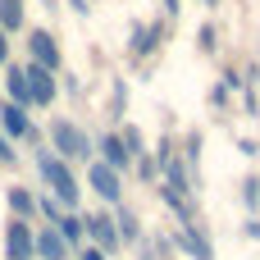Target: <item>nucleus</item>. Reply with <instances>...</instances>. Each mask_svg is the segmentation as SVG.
Masks as SVG:
<instances>
[{
	"label": "nucleus",
	"instance_id": "nucleus-3",
	"mask_svg": "<svg viewBox=\"0 0 260 260\" xmlns=\"http://www.w3.org/2000/svg\"><path fill=\"white\" fill-rule=\"evenodd\" d=\"M87 183H91V192L105 201V206H123V174L119 169H110V165H91L87 169Z\"/></svg>",
	"mask_w": 260,
	"mask_h": 260
},
{
	"label": "nucleus",
	"instance_id": "nucleus-11",
	"mask_svg": "<svg viewBox=\"0 0 260 260\" xmlns=\"http://www.w3.org/2000/svg\"><path fill=\"white\" fill-rule=\"evenodd\" d=\"M91 151H101V165H110V169H119V174H128V169H133V155L123 151L119 133H105L101 142H91Z\"/></svg>",
	"mask_w": 260,
	"mask_h": 260
},
{
	"label": "nucleus",
	"instance_id": "nucleus-15",
	"mask_svg": "<svg viewBox=\"0 0 260 260\" xmlns=\"http://www.w3.org/2000/svg\"><path fill=\"white\" fill-rule=\"evenodd\" d=\"M50 229H55V233H59V238H64L69 247H82V242H87V229H82V215H73V210H64V215H59V219H55Z\"/></svg>",
	"mask_w": 260,
	"mask_h": 260
},
{
	"label": "nucleus",
	"instance_id": "nucleus-5",
	"mask_svg": "<svg viewBox=\"0 0 260 260\" xmlns=\"http://www.w3.org/2000/svg\"><path fill=\"white\" fill-rule=\"evenodd\" d=\"M23 78H27V91H32V105H37V110L55 101L59 82H55V73H50V69H41V64H23Z\"/></svg>",
	"mask_w": 260,
	"mask_h": 260
},
{
	"label": "nucleus",
	"instance_id": "nucleus-19",
	"mask_svg": "<svg viewBox=\"0 0 260 260\" xmlns=\"http://www.w3.org/2000/svg\"><path fill=\"white\" fill-rule=\"evenodd\" d=\"M37 210H41V215H46V219H50V224H55V219H59V215H64V206H59V201H55V197H50V192H46V197H41V201H37Z\"/></svg>",
	"mask_w": 260,
	"mask_h": 260
},
{
	"label": "nucleus",
	"instance_id": "nucleus-1",
	"mask_svg": "<svg viewBox=\"0 0 260 260\" xmlns=\"http://www.w3.org/2000/svg\"><path fill=\"white\" fill-rule=\"evenodd\" d=\"M37 169H41L46 192H50L64 210H73V206H78V197H82V187H78V178H73L69 160H59V155H50V151H37Z\"/></svg>",
	"mask_w": 260,
	"mask_h": 260
},
{
	"label": "nucleus",
	"instance_id": "nucleus-20",
	"mask_svg": "<svg viewBox=\"0 0 260 260\" xmlns=\"http://www.w3.org/2000/svg\"><path fill=\"white\" fill-rule=\"evenodd\" d=\"M197 160H201V133H192L183 146V165H197Z\"/></svg>",
	"mask_w": 260,
	"mask_h": 260
},
{
	"label": "nucleus",
	"instance_id": "nucleus-28",
	"mask_svg": "<svg viewBox=\"0 0 260 260\" xmlns=\"http://www.w3.org/2000/svg\"><path fill=\"white\" fill-rule=\"evenodd\" d=\"M69 5H73V9H78V14H87V9H91V5H87V0H69Z\"/></svg>",
	"mask_w": 260,
	"mask_h": 260
},
{
	"label": "nucleus",
	"instance_id": "nucleus-29",
	"mask_svg": "<svg viewBox=\"0 0 260 260\" xmlns=\"http://www.w3.org/2000/svg\"><path fill=\"white\" fill-rule=\"evenodd\" d=\"M165 14H178V0H165Z\"/></svg>",
	"mask_w": 260,
	"mask_h": 260
},
{
	"label": "nucleus",
	"instance_id": "nucleus-6",
	"mask_svg": "<svg viewBox=\"0 0 260 260\" xmlns=\"http://www.w3.org/2000/svg\"><path fill=\"white\" fill-rule=\"evenodd\" d=\"M82 229H87L91 247H101L105 256L119 247V233H114V215H105V210H96V215H82Z\"/></svg>",
	"mask_w": 260,
	"mask_h": 260
},
{
	"label": "nucleus",
	"instance_id": "nucleus-14",
	"mask_svg": "<svg viewBox=\"0 0 260 260\" xmlns=\"http://www.w3.org/2000/svg\"><path fill=\"white\" fill-rule=\"evenodd\" d=\"M114 233H119V247H137V242H142V219H137L128 206H119V215H114Z\"/></svg>",
	"mask_w": 260,
	"mask_h": 260
},
{
	"label": "nucleus",
	"instance_id": "nucleus-21",
	"mask_svg": "<svg viewBox=\"0 0 260 260\" xmlns=\"http://www.w3.org/2000/svg\"><path fill=\"white\" fill-rule=\"evenodd\" d=\"M242 201H247L251 210L260 206V178H247V183H242Z\"/></svg>",
	"mask_w": 260,
	"mask_h": 260
},
{
	"label": "nucleus",
	"instance_id": "nucleus-25",
	"mask_svg": "<svg viewBox=\"0 0 260 260\" xmlns=\"http://www.w3.org/2000/svg\"><path fill=\"white\" fill-rule=\"evenodd\" d=\"M0 165H14V142L0 133Z\"/></svg>",
	"mask_w": 260,
	"mask_h": 260
},
{
	"label": "nucleus",
	"instance_id": "nucleus-7",
	"mask_svg": "<svg viewBox=\"0 0 260 260\" xmlns=\"http://www.w3.org/2000/svg\"><path fill=\"white\" fill-rule=\"evenodd\" d=\"M5 260H37L32 256V224L27 219H9V229H5Z\"/></svg>",
	"mask_w": 260,
	"mask_h": 260
},
{
	"label": "nucleus",
	"instance_id": "nucleus-16",
	"mask_svg": "<svg viewBox=\"0 0 260 260\" xmlns=\"http://www.w3.org/2000/svg\"><path fill=\"white\" fill-rule=\"evenodd\" d=\"M23 9H27V0H0V32H18L23 27Z\"/></svg>",
	"mask_w": 260,
	"mask_h": 260
},
{
	"label": "nucleus",
	"instance_id": "nucleus-2",
	"mask_svg": "<svg viewBox=\"0 0 260 260\" xmlns=\"http://www.w3.org/2000/svg\"><path fill=\"white\" fill-rule=\"evenodd\" d=\"M50 151L59 160H91V137L73 119H55L50 123Z\"/></svg>",
	"mask_w": 260,
	"mask_h": 260
},
{
	"label": "nucleus",
	"instance_id": "nucleus-24",
	"mask_svg": "<svg viewBox=\"0 0 260 260\" xmlns=\"http://www.w3.org/2000/svg\"><path fill=\"white\" fill-rule=\"evenodd\" d=\"M78 260H110V256H105L101 247H87V242H82V247H78Z\"/></svg>",
	"mask_w": 260,
	"mask_h": 260
},
{
	"label": "nucleus",
	"instance_id": "nucleus-18",
	"mask_svg": "<svg viewBox=\"0 0 260 260\" xmlns=\"http://www.w3.org/2000/svg\"><path fill=\"white\" fill-rule=\"evenodd\" d=\"M119 142H123V151H128L133 160H137V155H146V151H142V133H137L133 123H123V133H119Z\"/></svg>",
	"mask_w": 260,
	"mask_h": 260
},
{
	"label": "nucleus",
	"instance_id": "nucleus-9",
	"mask_svg": "<svg viewBox=\"0 0 260 260\" xmlns=\"http://www.w3.org/2000/svg\"><path fill=\"white\" fill-rule=\"evenodd\" d=\"M174 247H183V256H187V260H215L210 238H206V233H197L192 224H178V233H174Z\"/></svg>",
	"mask_w": 260,
	"mask_h": 260
},
{
	"label": "nucleus",
	"instance_id": "nucleus-4",
	"mask_svg": "<svg viewBox=\"0 0 260 260\" xmlns=\"http://www.w3.org/2000/svg\"><path fill=\"white\" fill-rule=\"evenodd\" d=\"M0 133L9 142H37V128H32L27 105H0Z\"/></svg>",
	"mask_w": 260,
	"mask_h": 260
},
{
	"label": "nucleus",
	"instance_id": "nucleus-12",
	"mask_svg": "<svg viewBox=\"0 0 260 260\" xmlns=\"http://www.w3.org/2000/svg\"><path fill=\"white\" fill-rule=\"evenodd\" d=\"M5 91H9V105H27L32 110V91H27V78H23V64H9L5 73Z\"/></svg>",
	"mask_w": 260,
	"mask_h": 260
},
{
	"label": "nucleus",
	"instance_id": "nucleus-8",
	"mask_svg": "<svg viewBox=\"0 0 260 260\" xmlns=\"http://www.w3.org/2000/svg\"><path fill=\"white\" fill-rule=\"evenodd\" d=\"M27 55H32V64H41V69H59V46H55V37H50V27H37V32H27Z\"/></svg>",
	"mask_w": 260,
	"mask_h": 260
},
{
	"label": "nucleus",
	"instance_id": "nucleus-17",
	"mask_svg": "<svg viewBox=\"0 0 260 260\" xmlns=\"http://www.w3.org/2000/svg\"><path fill=\"white\" fill-rule=\"evenodd\" d=\"M9 210H14V219H32V210H37V197H32L27 187H9Z\"/></svg>",
	"mask_w": 260,
	"mask_h": 260
},
{
	"label": "nucleus",
	"instance_id": "nucleus-30",
	"mask_svg": "<svg viewBox=\"0 0 260 260\" xmlns=\"http://www.w3.org/2000/svg\"><path fill=\"white\" fill-rule=\"evenodd\" d=\"M206 5H215V0H206Z\"/></svg>",
	"mask_w": 260,
	"mask_h": 260
},
{
	"label": "nucleus",
	"instance_id": "nucleus-26",
	"mask_svg": "<svg viewBox=\"0 0 260 260\" xmlns=\"http://www.w3.org/2000/svg\"><path fill=\"white\" fill-rule=\"evenodd\" d=\"M0 64H9V32H0Z\"/></svg>",
	"mask_w": 260,
	"mask_h": 260
},
{
	"label": "nucleus",
	"instance_id": "nucleus-13",
	"mask_svg": "<svg viewBox=\"0 0 260 260\" xmlns=\"http://www.w3.org/2000/svg\"><path fill=\"white\" fill-rule=\"evenodd\" d=\"M155 46H160V23H137V27H133V41H128V55L142 59V55H151Z\"/></svg>",
	"mask_w": 260,
	"mask_h": 260
},
{
	"label": "nucleus",
	"instance_id": "nucleus-23",
	"mask_svg": "<svg viewBox=\"0 0 260 260\" xmlns=\"http://www.w3.org/2000/svg\"><path fill=\"white\" fill-rule=\"evenodd\" d=\"M197 41H201V50H206V55H210V50L219 46V41H215V27H210V23H206V27L197 32Z\"/></svg>",
	"mask_w": 260,
	"mask_h": 260
},
{
	"label": "nucleus",
	"instance_id": "nucleus-27",
	"mask_svg": "<svg viewBox=\"0 0 260 260\" xmlns=\"http://www.w3.org/2000/svg\"><path fill=\"white\" fill-rule=\"evenodd\" d=\"M247 238H251V242H260V219H247Z\"/></svg>",
	"mask_w": 260,
	"mask_h": 260
},
{
	"label": "nucleus",
	"instance_id": "nucleus-10",
	"mask_svg": "<svg viewBox=\"0 0 260 260\" xmlns=\"http://www.w3.org/2000/svg\"><path fill=\"white\" fill-rule=\"evenodd\" d=\"M32 256L37 260H73V247L55 229H41V233H32Z\"/></svg>",
	"mask_w": 260,
	"mask_h": 260
},
{
	"label": "nucleus",
	"instance_id": "nucleus-22",
	"mask_svg": "<svg viewBox=\"0 0 260 260\" xmlns=\"http://www.w3.org/2000/svg\"><path fill=\"white\" fill-rule=\"evenodd\" d=\"M137 174H142L146 183H155V160H151V151H146V155H137Z\"/></svg>",
	"mask_w": 260,
	"mask_h": 260
}]
</instances>
